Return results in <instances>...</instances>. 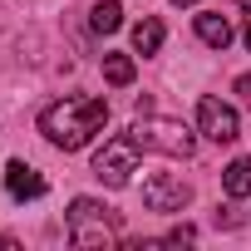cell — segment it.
<instances>
[{"mask_svg":"<svg viewBox=\"0 0 251 251\" xmlns=\"http://www.w3.org/2000/svg\"><path fill=\"white\" fill-rule=\"evenodd\" d=\"M103 123H108V103L103 99H59V103H50L40 113V133L54 148L74 153V148H84V143H94L103 133Z\"/></svg>","mask_w":251,"mask_h":251,"instance_id":"6da1fadb","label":"cell"},{"mask_svg":"<svg viewBox=\"0 0 251 251\" xmlns=\"http://www.w3.org/2000/svg\"><path fill=\"white\" fill-rule=\"evenodd\" d=\"M118 236V212L94 202V197H74L69 202V241L84 251H103Z\"/></svg>","mask_w":251,"mask_h":251,"instance_id":"7a4b0ae2","label":"cell"},{"mask_svg":"<svg viewBox=\"0 0 251 251\" xmlns=\"http://www.w3.org/2000/svg\"><path fill=\"white\" fill-rule=\"evenodd\" d=\"M133 138H138V148H153V153H168V158H192L197 153V138L177 118H138Z\"/></svg>","mask_w":251,"mask_h":251,"instance_id":"3957f363","label":"cell"},{"mask_svg":"<svg viewBox=\"0 0 251 251\" xmlns=\"http://www.w3.org/2000/svg\"><path fill=\"white\" fill-rule=\"evenodd\" d=\"M133 173H138V138H133V133L108 138V143L99 148V158H94V177H99V182H108V187H123Z\"/></svg>","mask_w":251,"mask_h":251,"instance_id":"277c9868","label":"cell"},{"mask_svg":"<svg viewBox=\"0 0 251 251\" xmlns=\"http://www.w3.org/2000/svg\"><path fill=\"white\" fill-rule=\"evenodd\" d=\"M187 202H192V187L182 177H173V173H153L143 182V207L148 212H182Z\"/></svg>","mask_w":251,"mask_h":251,"instance_id":"5b68a950","label":"cell"},{"mask_svg":"<svg viewBox=\"0 0 251 251\" xmlns=\"http://www.w3.org/2000/svg\"><path fill=\"white\" fill-rule=\"evenodd\" d=\"M197 128H202L212 143H236V138H241V118H236L231 103L202 99V103H197Z\"/></svg>","mask_w":251,"mask_h":251,"instance_id":"8992f818","label":"cell"},{"mask_svg":"<svg viewBox=\"0 0 251 251\" xmlns=\"http://www.w3.org/2000/svg\"><path fill=\"white\" fill-rule=\"evenodd\" d=\"M5 192H10L15 202H35V197H45V192H50V182H45L30 163H20V158H15V163H5Z\"/></svg>","mask_w":251,"mask_h":251,"instance_id":"52a82bcc","label":"cell"},{"mask_svg":"<svg viewBox=\"0 0 251 251\" xmlns=\"http://www.w3.org/2000/svg\"><path fill=\"white\" fill-rule=\"evenodd\" d=\"M197 40H202V45H212V50H226V45H231V20H226V15L202 10V15H197Z\"/></svg>","mask_w":251,"mask_h":251,"instance_id":"ba28073f","label":"cell"},{"mask_svg":"<svg viewBox=\"0 0 251 251\" xmlns=\"http://www.w3.org/2000/svg\"><path fill=\"white\" fill-rule=\"evenodd\" d=\"M222 187H226V197H251V158H236V163H226V173H222Z\"/></svg>","mask_w":251,"mask_h":251,"instance_id":"9c48e42d","label":"cell"},{"mask_svg":"<svg viewBox=\"0 0 251 251\" xmlns=\"http://www.w3.org/2000/svg\"><path fill=\"white\" fill-rule=\"evenodd\" d=\"M133 50L138 54H158L163 50V20H138L133 25Z\"/></svg>","mask_w":251,"mask_h":251,"instance_id":"30bf717a","label":"cell"},{"mask_svg":"<svg viewBox=\"0 0 251 251\" xmlns=\"http://www.w3.org/2000/svg\"><path fill=\"white\" fill-rule=\"evenodd\" d=\"M133 74H138V69H133V59H128V54H103V79H108L113 89H128V84H133Z\"/></svg>","mask_w":251,"mask_h":251,"instance_id":"8fae6325","label":"cell"},{"mask_svg":"<svg viewBox=\"0 0 251 251\" xmlns=\"http://www.w3.org/2000/svg\"><path fill=\"white\" fill-rule=\"evenodd\" d=\"M89 25H94L99 35H113V30L123 25V5H118V0H99L94 15H89Z\"/></svg>","mask_w":251,"mask_h":251,"instance_id":"7c38bea8","label":"cell"},{"mask_svg":"<svg viewBox=\"0 0 251 251\" xmlns=\"http://www.w3.org/2000/svg\"><path fill=\"white\" fill-rule=\"evenodd\" d=\"M192 236H197V231H192V226H187V222H182V226H173V231H168V241H173V246H177V241H192Z\"/></svg>","mask_w":251,"mask_h":251,"instance_id":"4fadbf2b","label":"cell"},{"mask_svg":"<svg viewBox=\"0 0 251 251\" xmlns=\"http://www.w3.org/2000/svg\"><path fill=\"white\" fill-rule=\"evenodd\" d=\"M236 94H241V103L251 108V74H241V79H236Z\"/></svg>","mask_w":251,"mask_h":251,"instance_id":"5bb4252c","label":"cell"},{"mask_svg":"<svg viewBox=\"0 0 251 251\" xmlns=\"http://www.w3.org/2000/svg\"><path fill=\"white\" fill-rule=\"evenodd\" d=\"M236 5H241V10H246V15H251V0H236Z\"/></svg>","mask_w":251,"mask_h":251,"instance_id":"9a60e30c","label":"cell"},{"mask_svg":"<svg viewBox=\"0 0 251 251\" xmlns=\"http://www.w3.org/2000/svg\"><path fill=\"white\" fill-rule=\"evenodd\" d=\"M173 5H197V0H173Z\"/></svg>","mask_w":251,"mask_h":251,"instance_id":"2e32d148","label":"cell"},{"mask_svg":"<svg viewBox=\"0 0 251 251\" xmlns=\"http://www.w3.org/2000/svg\"><path fill=\"white\" fill-rule=\"evenodd\" d=\"M246 50H251V25H246Z\"/></svg>","mask_w":251,"mask_h":251,"instance_id":"e0dca14e","label":"cell"}]
</instances>
